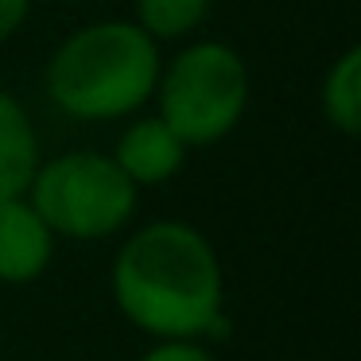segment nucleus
Listing matches in <instances>:
<instances>
[{
  "label": "nucleus",
  "mask_w": 361,
  "mask_h": 361,
  "mask_svg": "<svg viewBox=\"0 0 361 361\" xmlns=\"http://www.w3.org/2000/svg\"><path fill=\"white\" fill-rule=\"evenodd\" d=\"M66 4H82V0H66Z\"/></svg>",
  "instance_id": "12"
},
{
  "label": "nucleus",
  "mask_w": 361,
  "mask_h": 361,
  "mask_svg": "<svg viewBox=\"0 0 361 361\" xmlns=\"http://www.w3.org/2000/svg\"><path fill=\"white\" fill-rule=\"evenodd\" d=\"M164 51L133 20H90L47 59L43 90L78 125L128 121L152 102Z\"/></svg>",
  "instance_id": "2"
},
{
  "label": "nucleus",
  "mask_w": 361,
  "mask_h": 361,
  "mask_svg": "<svg viewBox=\"0 0 361 361\" xmlns=\"http://www.w3.org/2000/svg\"><path fill=\"white\" fill-rule=\"evenodd\" d=\"M319 113L334 133H361V47H345L326 66L319 86Z\"/></svg>",
  "instance_id": "8"
},
{
  "label": "nucleus",
  "mask_w": 361,
  "mask_h": 361,
  "mask_svg": "<svg viewBox=\"0 0 361 361\" xmlns=\"http://www.w3.org/2000/svg\"><path fill=\"white\" fill-rule=\"evenodd\" d=\"M59 237L39 218L27 195L0 198V283L4 288H27L55 260Z\"/></svg>",
  "instance_id": "6"
},
{
  "label": "nucleus",
  "mask_w": 361,
  "mask_h": 361,
  "mask_svg": "<svg viewBox=\"0 0 361 361\" xmlns=\"http://www.w3.org/2000/svg\"><path fill=\"white\" fill-rule=\"evenodd\" d=\"M210 12L214 0H133V24L144 27L159 47L195 39Z\"/></svg>",
  "instance_id": "9"
},
{
  "label": "nucleus",
  "mask_w": 361,
  "mask_h": 361,
  "mask_svg": "<svg viewBox=\"0 0 361 361\" xmlns=\"http://www.w3.org/2000/svg\"><path fill=\"white\" fill-rule=\"evenodd\" d=\"M32 16V0H0V47L16 39Z\"/></svg>",
  "instance_id": "11"
},
{
  "label": "nucleus",
  "mask_w": 361,
  "mask_h": 361,
  "mask_svg": "<svg viewBox=\"0 0 361 361\" xmlns=\"http://www.w3.org/2000/svg\"><path fill=\"white\" fill-rule=\"evenodd\" d=\"M136 361H218V357L198 338H152V345L140 350Z\"/></svg>",
  "instance_id": "10"
},
{
  "label": "nucleus",
  "mask_w": 361,
  "mask_h": 361,
  "mask_svg": "<svg viewBox=\"0 0 361 361\" xmlns=\"http://www.w3.org/2000/svg\"><path fill=\"white\" fill-rule=\"evenodd\" d=\"M39 159L43 148L32 113L24 109V102L16 94L0 86V198L24 195Z\"/></svg>",
  "instance_id": "7"
},
{
  "label": "nucleus",
  "mask_w": 361,
  "mask_h": 361,
  "mask_svg": "<svg viewBox=\"0 0 361 361\" xmlns=\"http://www.w3.org/2000/svg\"><path fill=\"white\" fill-rule=\"evenodd\" d=\"M113 164L133 179L136 190H152L171 183L175 175L187 167L190 148L156 117V113H133L121 128L117 144H113Z\"/></svg>",
  "instance_id": "5"
},
{
  "label": "nucleus",
  "mask_w": 361,
  "mask_h": 361,
  "mask_svg": "<svg viewBox=\"0 0 361 361\" xmlns=\"http://www.w3.org/2000/svg\"><path fill=\"white\" fill-rule=\"evenodd\" d=\"M125 233L109 295L128 326L148 338H226V268L210 237L183 218H152Z\"/></svg>",
  "instance_id": "1"
},
{
  "label": "nucleus",
  "mask_w": 361,
  "mask_h": 361,
  "mask_svg": "<svg viewBox=\"0 0 361 361\" xmlns=\"http://www.w3.org/2000/svg\"><path fill=\"white\" fill-rule=\"evenodd\" d=\"M252 74L245 55L226 39H187L171 59L159 63L152 105L156 117L195 148H214L249 113Z\"/></svg>",
  "instance_id": "3"
},
{
  "label": "nucleus",
  "mask_w": 361,
  "mask_h": 361,
  "mask_svg": "<svg viewBox=\"0 0 361 361\" xmlns=\"http://www.w3.org/2000/svg\"><path fill=\"white\" fill-rule=\"evenodd\" d=\"M24 195L59 241H109L136 221L144 190L133 187L109 152L71 148L39 159Z\"/></svg>",
  "instance_id": "4"
}]
</instances>
